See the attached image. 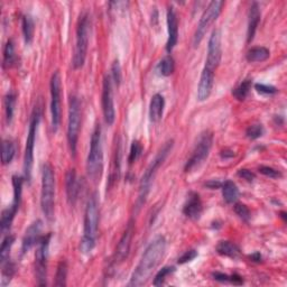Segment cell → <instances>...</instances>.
<instances>
[{
    "instance_id": "4dcf8cb0",
    "label": "cell",
    "mask_w": 287,
    "mask_h": 287,
    "mask_svg": "<svg viewBox=\"0 0 287 287\" xmlns=\"http://www.w3.org/2000/svg\"><path fill=\"white\" fill-rule=\"evenodd\" d=\"M14 243H15V237L13 234H8V236H6L5 239L3 240L2 248H0V261H2V265L9 260L10 250Z\"/></svg>"
},
{
    "instance_id": "8fae6325",
    "label": "cell",
    "mask_w": 287,
    "mask_h": 287,
    "mask_svg": "<svg viewBox=\"0 0 287 287\" xmlns=\"http://www.w3.org/2000/svg\"><path fill=\"white\" fill-rule=\"evenodd\" d=\"M61 93L62 82L59 71H55L51 78V116L52 130L56 133L61 125Z\"/></svg>"
},
{
    "instance_id": "9c48e42d",
    "label": "cell",
    "mask_w": 287,
    "mask_h": 287,
    "mask_svg": "<svg viewBox=\"0 0 287 287\" xmlns=\"http://www.w3.org/2000/svg\"><path fill=\"white\" fill-rule=\"evenodd\" d=\"M39 120H41V111H39V109L37 108L34 110L31 118L30 130H28L25 156H24V174H25V180L28 183H31L32 181V171L34 164V148H35V140H36V134H37Z\"/></svg>"
},
{
    "instance_id": "d590c367",
    "label": "cell",
    "mask_w": 287,
    "mask_h": 287,
    "mask_svg": "<svg viewBox=\"0 0 287 287\" xmlns=\"http://www.w3.org/2000/svg\"><path fill=\"white\" fill-rule=\"evenodd\" d=\"M265 133V129H264L262 125L260 124H255V125H251L249 126L248 128L246 130V136L248 137L249 139H258L260 138V137Z\"/></svg>"
},
{
    "instance_id": "4fadbf2b",
    "label": "cell",
    "mask_w": 287,
    "mask_h": 287,
    "mask_svg": "<svg viewBox=\"0 0 287 287\" xmlns=\"http://www.w3.org/2000/svg\"><path fill=\"white\" fill-rule=\"evenodd\" d=\"M102 112L105 122L108 126H112L116 119V110H114L113 94H112V80L110 76H106L102 84Z\"/></svg>"
},
{
    "instance_id": "52a82bcc",
    "label": "cell",
    "mask_w": 287,
    "mask_h": 287,
    "mask_svg": "<svg viewBox=\"0 0 287 287\" xmlns=\"http://www.w3.org/2000/svg\"><path fill=\"white\" fill-rule=\"evenodd\" d=\"M80 128H81V105L76 95L70 98V109H68L67 122V142L71 154L76 156L79 140Z\"/></svg>"
},
{
    "instance_id": "44dd1931",
    "label": "cell",
    "mask_w": 287,
    "mask_h": 287,
    "mask_svg": "<svg viewBox=\"0 0 287 287\" xmlns=\"http://www.w3.org/2000/svg\"><path fill=\"white\" fill-rule=\"evenodd\" d=\"M65 188H66V197L68 203L71 205L76 204L79 197V182L77 179L76 170L71 169L66 172L65 174Z\"/></svg>"
},
{
    "instance_id": "2e32d148",
    "label": "cell",
    "mask_w": 287,
    "mask_h": 287,
    "mask_svg": "<svg viewBox=\"0 0 287 287\" xmlns=\"http://www.w3.org/2000/svg\"><path fill=\"white\" fill-rule=\"evenodd\" d=\"M133 236H134V221L130 220L117 246L116 261L122 262L127 259V257L130 252V246H131V240H133Z\"/></svg>"
},
{
    "instance_id": "d6986e66",
    "label": "cell",
    "mask_w": 287,
    "mask_h": 287,
    "mask_svg": "<svg viewBox=\"0 0 287 287\" xmlns=\"http://www.w3.org/2000/svg\"><path fill=\"white\" fill-rule=\"evenodd\" d=\"M22 183H24V180L22 177L14 175L13 176V186H14V200L13 203L9 206L8 209L4 210L5 216L9 218L10 220H14V218L17 213V211L19 209L20 205V201H21V192H22Z\"/></svg>"
},
{
    "instance_id": "5b68a950",
    "label": "cell",
    "mask_w": 287,
    "mask_h": 287,
    "mask_svg": "<svg viewBox=\"0 0 287 287\" xmlns=\"http://www.w3.org/2000/svg\"><path fill=\"white\" fill-rule=\"evenodd\" d=\"M55 205V175L52 166L46 163L43 166L41 206L45 218L51 222L54 218Z\"/></svg>"
},
{
    "instance_id": "3957f363",
    "label": "cell",
    "mask_w": 287,
    "mask_h": 287,
    "mask_svg": "<svg viewBox=\"0 0 287 287\" xmlns=\"http://www.w3.org/2000/svg\"><path fill=\"white\" fill-rule=\"evenodd\" d=\"M173 146H174L173 140H169L168 142H165V145L160 148V151L157 153L156 156H155V158L152 160L151 165L148 166L146 172L144 173L139 185V195H138V199H137V208L138 209L146 202L147 195L149 193V188H151L154 176L157 173L158 169L165 162L166 157L169 156V154L171 153Z\"/></svg>"
},
{
    "instance_id": "7402d4cb",
    "label": "cell",
    "mask_w": 287,
    "mask_h": 287,
    "mask_svg": "<svg viewBox=\"0 0 287 287\" xmlns=\"http://www.w3.org/2000/svg\"><path fill=\"white\" fill-rule=\"evenodd\" d=\"M260 21V8L257 3L251 5L249 9V19H248V30H247V42L250 43L255 37L257 27Z\"/></svg>"
},
{
    "instance_id": "f546056e",
    "label": "cell",
    "mask_w": 287,
    "mask_h": 287,
    "mask_svg": "<svg viewBox=\"0 0 287 287\" xmlns=\"http://www.w3.org/2000/svg\"><path fill=\"white\" fill-rule=\"evenodd\" d=\"M252 87V81L251 80H245L241 82L238 87H236L232 91V95L236 98L239 101H244L247 97H248L250 89Z\"/></svg>"
},
{
    "instance_id": "f6af8a7d",
    "label": "cell",
    "mask_w": 287,
    "mask_h": 287,
    "mask_svg": "<svg viewBox=\"0 0 287 287\" xmlns=\"http://www.w3.org/2000/svg\"><path fill=\"white\" fill-rule=\"evenodd\" d=\"M230 283L233 285H243L244 279L241 276H239L238 274H233L230 276Z\"/></svg>"
},
{
    "instance_id": "7c38bea8",
    "label": "cell",
    "mask_w": 287,
    "mask_h": 287,
    "mask_svg": "<svg viewBox=\"0 0 287 287\" xmlns=\"http://www.w3.org/2000/svg\"><path fill=\"white\" fill-rule=\"evenodd\" d=\"M51 233L43 236L39 240L35 255V274L37 284L39 286L46 285L47 280V259H49V247H50Z\"/></svg>"
},
{
    "instance_id": "ba28073f",
    "label": "cell",
    "mask_w": 287,
    "mask_h": 287,
    "mask_svg": "<svg viewBox=\"0 0 287 287\" xmlns=\"http://www.w3.org/2000/svg\"><path fill=\"white\" fill-rule=\"evenodd\" d=\"M225 3L221 0H213L209 4L208 7L203 11L202 16L199 20V24L195 30L194 36H193V46L198 47L200 43L203 41L206 32L210 28V26L218 19V17L220 16Z\"/></svg>"
},
{
    "instance_id": "8d00e7d4",
    "label": "cell",
    "mask_w": 287,
    "mask_h": 287,
    "mask_svg": "<svg viewBox=\"0 0 287 287\" xmlns=\"http://www.w3.org/2000/svg\"><path fill=\"white\" fill-rule=\"evenodd\" d=\"M141 153H142L141 144L138 140H134L130 146V153H129V157H128L129 164L130 165L134 164L136 160L140 157Z\"/></svg>"
},
{
    "instance_id": "60d3db41",
    "label": "cell",
    "mask_w": 287,
    "mask_h": 287,
    "mask_svg": "<svg viewBox=\"0 0 287 287\" xmlns=\"http://www.w3.org/2000/svg\"><path fill=\"white\" fill-rule=\"evenodd\" d=\"M255 89L257 90L258 93L260 94H275L277 92V89L273 87V85H268V84H262V83H257L255 85Z\"/></svg>"
},
{
    "instance_id": "b9f144b4",
    "label": "cell",
    "mask_w": 287,
    "mask_h": 287,
    "mask_svg": "<svg viewBox=\"0 0 287 287\" xmlns=\"http://www.w3.org/2000/svg\"><path fill=\"white\" fill-rule=\"evenodd\" d=\"M198 257V251L197 250H187L179 258V264H185L188 261H192L193 259Z\"/></svg>"
},
{
    "instance_id": "d4e9b609",
    "label": "cell",
    "mask_w": 287,
    "mask_h": 287,
    "mask_svg": "<svg viewBox=\"0 0 287 287\" xmlns=\"http://www.w3.org/2000/svg\"><path fill=\"white\" fill-rule=\"evenodd\" d=\"M269 56H271V52H269L267 47L256 46L247 52L246 59L247 61L251 63H260L267 61L269 59Z\"/></svg>"
},
{
    "instance_id": "30bf717a",
    "label": "cell",
    "mask_w": 287,
    "mask_h": 287,
    "mask_svg": "<svg viewBox=\"0 0 287 287\" xmlns=\"http://www.w3.org/2000/svg\"><path fill=\"white\" fill-rule=\"evenodd\" d=\"M212 142H213V135H212L210 131H204V133L200 136L198 144L193 149L191 157L188 158L185 164V172H191L199 168V166L208 158L212 147Z\"/></svg>"
},
{
    "instance_id": "bcb514c9",
    "label": "cell",
    "mask_w": 287,
    "mask_h": 287,
    "mask_svg": "<svg viewBox=\"0 0 287 287\" xmlns=\"http://www.w3.org/2000/svg\"><path fill=\"white\" fill-rule=\"evenodd\" d=\"M221 183L219 181H216V180H211L208 183H205V186L211 188V190H216V188H219L221 187Z\"/></svg>"
},
{
    "instance_id": "9a60e30c",
    "label": "cell",
    "mask_w": 287,
    "mask_h": 287,
    "mask_svg": "<svg viewBox=\"0 0 287 287\" xmlns=\"http://www.w3.org/2000/svg\"><path fill=\"white\" fill-rule=\"evenodd\" d=\"M42 228H43V222L41 220L33 222L32 225L27 228L21 243V255L27 254L34 246L36 244L38 245L39 240H41L43 237L41 234Z\"/></svg>"
},
{
    "instance_id": "4316f807",
    "label": "cell",
    "mask_w": 287,
    "mask_h": 287,
    "mask_svg": "<svg viewBox=\"0 0 287 287\" xmlns=\"http://www.w3.org/2000/svg\"><path fill=\"white\" fill-rule=\"evenodd\" d=\"M21 27H22V35L26 45H31L34 38V32H35V25L34 20L30 15H24L21 18Z\"/></svg>"
},
{
    "instance_id": "6da1fadb",
    "label": "cell",
    "mask_w": 287,
    "mask_h": 287,
    "mask_svg": "<svg viewBox=\"0 0 287 287\" xmlns=\"http://www.w3.org/2000/svg\"><path fill=\"white\" fill-rule=\"evenodd\" d=\"M166 239L163 236H157L147 246L146 250L140 258L139 264L131 275L128 286H142L151 278L153 272L159 265L166 251Z\"/></svg>"
},
{
    "instance_id": "484cf974",
    "label": "cell",
    "mask_w": 287,
    "mask_h": 287,
    "mask_svg": "<svg viewBox=\"0 0 287 287\" xmlns=\"http://www.w3.org/2000/svg\"><path fill=\"white\" fill-rule=\"evenodd\" d=\"M222 187V197L228 204H232L236 202L239 198V190L236 183L232 181H226L221 185Z\"/></svg>"
},
{
    "instance_id": "277c9868",
    "label": "cell",
    "mask_w": 287,
    "mask_h": 287,
    "mask_svg": "<svg viewBox=\"0 0 287 287\" xmlns=\"http://www.w3.org/2000/svg\"><path fill=\"white\" fill-rule=\"evenodd\" d=\"M102 131L100 125H97L91 136L90 152L87 159V172L92 181L100 180L103 170V149H102Z\"/></svg>"
},
{
    "instance_id": "ac0fdd59",
    "label": "cell",
    "mask_w": 287,
    "mask_h": 287,
    "mask_svg": "<svg viewBox=\"0 0 287 287\" xmlns=\"http://www.w3.org/2000/svg\"><path fill=\"white\" fill-rule=\"evenodd\" d=\"M203 206L201 202L200 195L195 192H191L188 194L186 203L183 208V213L191 220H199L201 214H202Z\"/></svg>"
},
{
    "instance_id": "603a6c76",
    "label": "cell",
    "mask_w": 287,
    "mask_h": 287,
    "mask_svg": "<svg viewBox=\"0 0 287 287\" xmlns=\"http://www.w3.org/2000/svg\"><path fill=\"white\" fill-rule=\"evenodd\" d=\"M165 107V100L164 97L159 93L153 95L151 100V105H149V118L153 123H158L163 117Z\"/></svg>"
},
{
    "instance_id": "ee69618b",
    "label": "cell",
    "mask_w": 287,
    "mask_h": 287,
    "mask_svg": "<svg viewBox=\"0 0 287 287\" xmlns=\"http://www.w3.org/2000/svg\"><path fill=\"white\" fill-rule=\"evenodd\" d=\"M212 277H213V279L218 280V282H221V283H230V276H229V275H227V274H223V273L217 272V273L212 274Z\"/></svg>"
},
{
    "instance_id": "7bdbcfd3",
    "label": "cell",
    "mask_w": 287,
    "mask_h": 287,
    "mask_svg": "<svg viewBox=\"0 0 287 287\" xmlns=\"http://www.w3.org/2000/svg\"><path fill=\"white\" fill-rule=\"evenodd\" d=\"M237 174H238L239 177L246 180L247 182H252L256 179V175H255L254 172H251L250 170H247V169L239 170Z\"/></svg>"
},
{
    "instance_id": "f35d334b",
    "label": "cell",
    "mask_w": 287,
    "mask_h": 287,
    "mask_svg": "<svg viewBox=\"0 0 287 287\" xmlns=\"http://www.w3.org/2000/svg\"><path fill=\"white\" fill-rule=\"evenodd\" d=\"M234 212H236L240 219H243L246 222L249 221L250 217H251L250 210L248 209V206L243 203H237L236 205H234Z\"/></svg>"
},
{
    "instance_id": "7dc6e473",
    "label": "cell",
    "mask_w": 287,
    "mask_h": 287,
    "mask_svg": "<svg viewBox=\"0 0 287 287\" xmlns=\"http://www.w3.org/2000/svg\"><path fill=\"white\" fill-rule=\"evenodd\" d=\"M221 157L222 158H225V159H228V158H232V157H234V152H232V151H229V149H225V151H222L221 152Z\"/></svg>"
},
{
    "instance_id": "5bb4252c",
    "label": "cell",
    "mask_w": 287,
    "mask_h": 287,
    "mask_svg": "<svg viewBox=\"0 0 287 287\" xmlns=\"http://www.w3.org/2000/svg\"><path fill=\"white\" fill-rule=\"evenodd\" d=\"M221 61V33L219 30L212 32L209 38L208 56H206L204 67L210 71H216Z\"/></svg>"
},
{
    "instance_id": "d6a6232c",
    "label": "cell",
    "mask_w": 287,
    "mask_h": 287,
    "mask_svg": "<svg viewBox=\"0 0 287 287\" xmlns=\"http://www.w3.org/2000/svg\"><path fill=\"white\" fill-rule=\"evenodd\" d=\"M16 105V94L14 92H10L5 97V111H6V119L7 123L10 124L14 117V110Z\"/></svg>"
},
{
    "instance_id": "7a4b0ae2",
    "label": "cell",
    "mask_w": 287,
    "mask_h": 287,
    "mask_svg": "<svg viewBox=\"0 0 287 287\" xmlns=\"http://www.w3.org/2000/svg\"><path fill=\"white\" fill-rule=\"evenodd\" d=\"M98 226H99V202L97 194L90 197L85 206L83 237L80 245V250L83 254H90L94 249L98 236Z\"/></svg>"
},
{
    "instance_id": "74e56055",
    "label": "cell",
    "mask_w": 287,
    "mask_h": 287,
    "mask_svg": "<svg viewBox=\"0 0 287 287\" xmlns=\"http://www.w3.org/2000/svg\"><path fill=\"white\" fill-rule=\"evenodd\" d=\"M110 78L112 80V82L119 87L120 83H122V66H120V63L118 60L114 61L112 63V66H111V74H110Z\"/></svg>"
},
{
    "instance_id": "e575fe53",
    "label": "cell",
    "mask_w": 287,
    "mask_h": 287,
    "mask_svg": "<svg viewBox=\"0 0 287 287\" xmlns=\"http://www.w3.org/2000/svg\"><path fill=\"white\" fill-rule=\"evenodd\" d=\"M175 272V268L173 266H166L164 268L160 269V271L156 274V276H155L154 278V282L153 284L155 286H162L164 283H165V280H166V277L170 276L171 274H173Z\"/></svg>"
},
{
    "instance_id": "c3c4849f",
    "label": "cell",
    "mask_w": 287,
    "mask_h": 287,
    "mask_svg": "<svg viewBox=\"0 0 287 287\" xmlns=\"http://www.w3.org/2000/svg\"><path fill=\"white\" fill-rule=\"evenodd\" d=\"M250 258H251V259H254V261H259L261 257H260L259 254H258V252H256V254L252 255Z\"/></svg>"
},
{
    "instance_id": "83f0119b",
    "label": "cell",
    "mask_w": 287,
    "mask_h": 287,
    "mask_svg": "<svg viewBox=\"0 0 287 287\" xmlns=\"http://www.w3.org/2000/svg\"><path fill=\"white\" fill-rule=\"evenodd\" d=\"M2 149H3V153H2V160H3V164H4V165L10 164V163H11V160L14 159V157H15V153H16L14 142L11 141V140L5 139V140L3 141Z\"/></svg>"
},
{
    "instance_id": "ffe728a7",
    "label": "cell",
    "mask_w": 287,
    "mask_h": 287,
    "mask_svg": "<svg viewBox=\"0 0 287 287\" xmlns=\"http://www.w3.org/2000/svg\"><path fill=\"white\" fill-rule=\"evenodd\" d=\"M213 81H214V72L204 67L202 74H201L200 83L198 88L199 101H205L210 97L212 88H213Z\"/></svg>"
},
{
    "instance_id": "e0dca14e",
    "label": "cell",
    "mask_w": 287,
    "mask_h": 287,
    "mask_svg": "<svg viewBox=\"0 0 287 287\" xmlns=\"http://www.w3.org/2000/svg\"><path fill=\"white\" fill-rule=\"evenodd\" d=\"M168 32L169 38L166 43V51L171 53L179 42V19L173 7H170L168 10Z\"/></svg>"
},
{
    "instance_id": "f1b7e54d",
    "label": "cell",
    "mask_w": 287,
    "mask_h": 287,
    "mask_svg": "<svg viewBox=\"0 0 287 287\" xmlns=\"http://www.w3.org/2000/svg\"><path fill=\"white\" fill-rule=\"evenodd\" d=\"M16 62V54H15V46L14 42L9 39L7 44L5 45L4 49V67H10L15 64Z\"/></svg>"
},
{
    "instance_id": "836d02e7",
    "label": "cell",
    "mask_w": 287,
    "mask_h": 287,
    "mask_svg": "<svg viewBox=\"0 0 287 287\" xmlns=\"http://www.w3.org/2000/svg\"><path fill=\"white\" fill-rule=\"evenodd\" d=\"M66 277H67V264L65 260H61L59 266L56 269V276H55V286L63 287L66 285Z\"/></svg>"
},
{
    "instance_id": "1f68e13d",
    "label": "cell",
    "mask_w": 287,
    "mask_h": 287,
    "mask_svg": "<svg viewBox=\"0 0 287 287\" xmlns=\"http://www.w3.org/2000/svg\"><path fill=\"white\" fill-rule=\"evenodd\" d=\"M174 68H175V62L173 57H172V55L170 54L164 56L158 64V70L160 74L164 77H170L171 74L174 72Z\"/></svg>"
},
{
    "instance_id": "8992f818",
    "label": "cell",
    "mask_w": 287,
    "mask_h": 287,
    "mask_svg": "<svg viewBox=\"0 0 287 287\" xmlns=\"http://www.w3.org/2000/svg\"><path fill=\"white\" fill-rule=\"evenodd\" d=\"M90 36V17L87 13L80 16L77 26V41L74 49L72 65L74 70L81 68L87 59L88 45Z\"/></svg>"
},
{
    "instance_id": "cb8c5ba5",
    "label": "cell",
    "mask_w": 287,
    "mask_h": 287,
    "mask_svg": "<svg viewBox=\"0 0 287 287\" xmlns=\"http://www.w3.org/2000/svg\"><path fill=\"white\" fill-rule=\"evenodd\" d=\"M217 252L221 256H225V257H229V258H233V259H236L240 256V249L239 247L234 244L231 243V241H220L219 244L217 245Z\"/></svg>"
},
{
    "instance_id": "ab89813d",
    "label": "cell",
    "mask_w": 287,
    "mask_h": 287,
    "mask_svg": "<svg viewBox=\"0 0 287 287\" xmlns=\"http://www.w3.org/2000/svg\"><path fill=\"white\" fill-rule=\"evenodd\" d=\"M258 171H259L260 174L269 177V179H279V177H282V173L279 171L269 168V166H259Z\"/></svg>"
}]
</instances>
